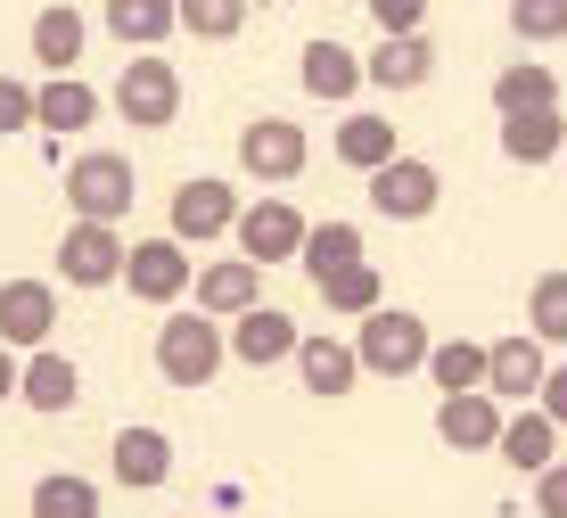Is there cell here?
<instances>
[{"mask_svg":"<svg viewBox=\"0 0 567 518\" xmlns=\"http://www.w3.org/2000/svg\"><path fill=\"white\" fill-rule=\"evenodd\" d=\"M305 91L312 99H354L362 91V58L346 42H305Z\"/></svg>","mask_w":567,"mask_h":518,"instance_id":"obj_24","label":"cell"},{"mask_svg":"<svg viewBox=\"0 0 567 518\" xmlns=\"http://www.w3.org/2000/svg\"><path fill=\"white\" fill-rule=\"evenodd\" d=\"M494 453H502V461H511V469H535V477H543V469L559 461V428L543 420L535 404H526L518 420H502V445H494Z\"/></svg>","mask_w":567,"mask_h":518,"instance_id":"obj_19","label":"cell"},{"mask_svg":"<svg viewBox=\"0 0 567 518\" xmlns=\"http://www.w3.org/2000/svg\"><path fill=\"white\" fill-rule=\"evenodd\" d=\"M124 288L141 296V305H173V296L189 288V247H173V238H132L124 247Z\"/></svg>","mask_w":567,"mask_h":518,"instance_id":"obj_9","label":"cell"},{"mask_svg":"<svg viewBox=\"0 0 567 518\" xmlns=\"http://www.w3.org/2000/svg\"><path fill=\"white\" fill-rule=\"evenodd\" d=\"M370 17H379V42H395V33H420L427 0H370Z\"/></svg>","mask_w":567,"mask_h":518,"instance_id":"obj_35","label":"cell"},{"mask_svg":"<svg viewBox=\"0 0 567 518\" xmlns=\"http://www.w3.org/2000/svg\"><path fill=\"white\" fill-rule=\"evenodd\" d=\"M526 337H535V346H567V272H543L535 281V296H526Z\"/></svg>","mask_w":567,"mask_h":518,"instance_id":"obj_32","label":"cell"},{"mask_svg":"<svg viewBox=\"0 0 567 518\" xmlns=\"http://www.w3.org/2000/svg\"><path fill=\"white\" fill-rule=\"evenodd\" d=\"M354 363L379 370V378L420 370V363H427V322H420V313H403V305H379V313L362 322V337H354Z\"/></svg>","mask_w":567,"mask_h":518,"instance_id":"obj_4","label":"cell"},{"mask_svg":"<svg viewBox=\"0 0 567 518\" xmlns=\"http://www.w3.org/2000/svg\"><path fill=\"white\" fill-rule=\"evenodd\" d=\"M518 42H567V0H511Z\"/></svg>","mask_w":567,"mask_h":518,"instance_id":"obj_34","label":"cell"},{"mask_svg":"<svg viewBox=\"0 0 567 518\" xmlns=\"http://www.w3.org/2000/svg\"><path fill=\"white\" fill-rule=\"evenodd\" d=\"M17 370H25V363H17V354L0 346V404H9V395H17Z\"/></svg>","mask_w":567,"mask_h":518,"instance_id":"obj_39","label":"cell"},{"mask_svg":"<svg viewBox=\"0 0 567 518\" xmlns=\"http://www.w3.org/2000/svg\"><path fill=\"white\" fill-rule=\"evenodd\" d=\"M50 329H58V288L50 281H0V346H33L42 354L50 346Z\"/></svg>","mask_w":567,"mask_h":518,"instance_id":"obj_10","label":"cell"},{"mask_svg":"<svg viewBox=\"0 0 567 518\" xmlns=\"http://www.w3.org/2000/svg\"><path fill=\"white\" fill-rule=\"evenodd\" d=\"M297 370H305V387H312V395H346V387L362 378L354 346H338V337H305V346H297Z\"/></svg>","mask_w":567,"mask_h":518,"instance_id":"obj_25","label":"cell"},{"mask_svg":"<svg viewBox=\"0 0 567 518\" xmlns=\"http://www.w3.org/2000/svg\"><path fill=\"white\" fill-rule=\"evenodd\" d=\"M535 412H543V420H551V428H567V363H559L551 378H543V395H535Z\"/></svg>","mask_w":567,"mask_h":518,"instance_id":"obj_38","label":"cell"},{"mask_svg":"<svg viewBox=\"0 0 567 518\" xmlns=\"http://www.w3.org/2000/svg\"><path fill=\"white\" fill-rule=\"evenodd\" d=\"M17 395H25L33 412H74V395H83V378H74V363L58 346H42L25 370H17Z\"/></svg>","mask_w":567,"mask_h":518,"instance_id":"obj_18","label":"cell"},{"mask_svg":"<svg viewBox=\"0 0 567 518\" xmlns=\"http://www.w3.org/2000/svg\"><path fill=\"white\" fill-rule=\"evenodd\" d=\"M395 124L386 115H346L338 124V165H354V173H379V165H395Z\"/></svg>","mask_w":567,"mask_h":518,"instance_id":"obj_21","label":"cell"},{"mask_svg":"<svg viewBox=\"0 0 567 518\" xmlns=\"http://www.w3.org/2000/svg\"><path fill=\"white\" fill-rule=\"evenodd\" d=\"M559 99V83H551V67H535V58H518V67H502L494 74V108H502V124L511 115H543Z\"/></svg>","mask_w":567,"mask_h":518,"instance_id":"obj_22","label":"cell"},{"mask_svg":"<svg viewBox=\"0 0 567 518\" xmlns=\"http://www.w3.org/2000/svg\"><path fill=\"white\" fill-rule=\"evenodd\" d=\"M436 197H444V182H436L427 156H395V165L370 173V206H379L386 223H420V214H436Z\"/></svg>","mask_w":567,"mask_h":518,"instance_id":"obj_7","label":"cell"},{"mask_svg":"<svg viewBox=\"0 0 567 518\" xmlns=\"http://www.w3.org/2000/svg\"><path fill=\"white\" fill-rule=\"evenodd\" d=\"M173 26L198 33V42H230L247 26V0H173Z\"/></svg>","mask_w":567,"mask_h":518,"instance_id":"obj_31","label":"cell"},{"mask_svg":"<svg viewBox=\"0 0 567 518\" xmlns=\"http://www.w3.org/2000/svg\"><path fill=\"white\" fill-rule=\"evenodd\" d=\"M230 354H239L247 370H271V363H297V346H305V329L288 322L280 305H256V313H239L230 322V337H223Z\"/></svg>","mask_w":567,"mask_h":518,"instance_id":"obj_12","label":"cell"},{"mask_svg":"<svg viewBox=\"0 0 567 518\" xmlns=\"http://www.w3.org/2000/svg\"><path fill=\"white\" fill-rule=\"evenodd\" d=\"M321 305H329V313H354V322H370V313H379V272H370V264L329 272V281H321Z\"/></svg>","mask_w":567,"mask_h":518,"instance_id":"obj_33","label":"cell"},{"mask_svg":"<svg viewBox=\"0 0 567 518\" xmlns=\"http://www.w3.org/2000/svg\"><path fill=\"white\" fill-rule=\"evenodd\" d=\"M107 33L124 50H156L173 33V0H107Z\"/></svg>","mask_w":567,"mask_h":518,"instance_id":"obj_27","label":"cell"},{"mask_svg":"<svg viewBox=\"0 0 567 518\" xmlns=\"http://www.w3.org/2000/svg\"><path fill=\"white\" fill-rule=\"evenodd\" d=\"M420 370L444 387V404H453V395H485V346H468V337H453V346H427Z\"/></svg>","mask_w":567,"mask_h":518,"instance_id":"obj_26","label":"cell"},{"mask_svg":"<svg viewBox=\"0 0 567 518\" xmlns=\"http://www.w3.org/2000/svg\"><path fill=\"white\" fill-rule=\"evenodd\" d=\"M436 436L453 453H494L502 445V404L494 395H453V404H436Z\"/></svg>","mask_w":567,"mask_h":518,"instance_id":"obj_17","label":"cell"},{"mask_svg":"<svg viewBox=\"0 0 567 518\" xmlns=\"http://www.w3.org/2000/svg\"><path fill=\"white\" fill-rule=\"evenodd\" d=\"M223 322H206V313H173L165 329H156V370H165V387H214V370H223Z\"/></svg>","mask_w":567,"mask_h":518,"instance_id":"obj_2","label":"cell"},{"mask_svg":"<svg viewBox=\"0 0 567 518\" xmlns=\"http://www.w3.org/2000/svg\"><path fill=\"white\" fill-rule=\"evenodd\" d=\"M25 124H33V91L0 74V132H25Z\"/></svg>","mask_w":567,"mask_h":518,"instance_id":"obj_37","label":"cell"},{"mask_svg":"<svg viewBox=\"0 0 567 518\" xmlns=\"http://www.w3.org/2000/svg\"><path fill=\"white\" fill-rule=\"evenodd\" d=\"M132 197H141V182H132V156H115V149H91V156H74L66 165V206H74V223H124L132 214Z\"/></svg>","mask_w":567,"mask_h":518,"instance_id":"obj_1","label":"cell"},{"mask_svg":"<svg viewBox=\"0 0 567 518\" xmlns=\"http://www.w3.org/2000/svg\"><path fill=\"white\" fill-rule=\"evenodd\" d=\"M297 264L312 272V288H321L329 272L362 264V231H354V223H312V231H305V255H297Z\"/></svg>","mask_w":567,"mask_h":518,"instance_id":"obj_28","label":"cell"},{"mask_svg":"<svg viewBox=\"0 0 567 518\" xmlns=\"http://www.w3.org/2000/svg\"><path fill=\"white\" fill-rule=\"evenodd\" d=\"M247 9H271V0H247Z\"/></svg>","mask_w":567,"mask_h":518,"instance_id":"obj_40","label":"cell"},{"mask_svg":"<svg viewBox=\"0 0 567 518\" xmlns=\"http://www.w3.org/2000/svg\"><path fill=\"white\" fill-rule=\"evenodd\" d=\"M230 231H239V255H247V264H288V255H305V214L297 206H288V197H264V206H239V223H230Z\"/></svg>","mask_w":567,"mask_h":518,"instance_id":"obj_5","label":"cell"},{"mask_svg":"<svg viewBox=\"0 0 567 518\" xmlns=\"http://www.w3.org/2000/svg\"><path fill=\"white\" fill-rule=\"evenodd\" d=\"M239 165L256 173V182H297L305 173V132L288 124V115H256V124L239 132Z\"/></svg>","mask_w":567,"mask_h":518,"instance_id":"obj_11","label":"cell"},{"mask_svg":"<svg viewBox=\"0 0 567 518\" xmlns=\"http://www.w3.org/2000/svg\"><path fill=\"white\" fill-rule=\"evenodd\" d=\"M115 115H124L132 132H165L173 115H182V74H173L165 58H124V74H115Z\"/></svg>","mask_w":567,"mask_h":518,"instance_id":"obj_3","label":"cell"},{"mask_svg":"<svg viewBox=\"0 0 567 518\" xmlns=\"http://www.w3.org/2000/svg\"><path fill=\"white\" fill-rule=\"evenodd\" d=\"M535 518H567V461H551L535 477Z\"/></svg>","mask_w":567,"mask_h":518,"instance_id":"obj_36","label":"cell"},{"mask_svg":"<svg viewBox=\"0 0 567 518\" xmlns=\"http://www.w3.org/2000/svg\"><path fill=\"white\" fill-rule=\"evenodd\" d=\"M230 223H239V190H230V182H214V173H198V182H182V190H173V247H189V238H198V247H206V238H223Z\"/></svg>","mask_w":567,"mask_h":518,"instance_id":"obj_6","label":"cell"},{"mask_svg":"<svg viewBox=\"0 0 567 518\" xmlns=\"http://www.w3.org/2000/svg\"><path fill=\"white\" fill-rule=\"evenodd\" d=\"M559 149H567L559 108H543V115H511V124H502V156H511V165H551Z\"/></svg>","mask_w":567,"mask_h":518,"instance_id":"obj_23","label":"cell"},{"mask_svg":"<svg viewBox=\"0 0 567 518\" xmlns=\"http://www.w3.org/2000/svg\"><path fill=\"white\" fill-rule=\"evenodd\" d=\"M33 58H42L50 74H74V58H83V17L74 9H42L33 17Z\"/></svg>","mask_w":567,"mask_h":518,"instance_id":"obj_29","label":"cell"},{"mask_svg":"<svg viewBox=\"0 0 567 518\" xmlns=\"http://www.w3.org/2000/svg\"><path fill=\"white\" fill-rule=\"evenodd\" d=\"M33 518H100V486L74 477V469H50L33 486Z\"/></svg>","mask_w":567,"mask_h":518,"instance_id":"obj_30","label":"cell"},{"mask_svg":"<svg viewBox=\"0 0 567 518\" xmlns=\"http://www.w3.org/2000/svg\"><path fill=\"white\" fill-rule=\"evenodd\" d=\"M264 305V272L247 264V255H223V264L198 272V313L206 322H239V313Z\"/></svg>","mask_w":567,"mask_h":518,"instance_id":"obj_13","label":"cell"},{"mask_svg":"<svg viewBox=\"0 0 567 518\" xmlns=\"http://www.w3.org/2000/svg\"><path fill=\"white\" fill-rule=\"evenodd\" d=\"M58 272H66V288H107V281H124V231L74 223L66 238H58Z\"/></svg>","mask_w":567,"mask_h":518,"instance_id":"obj_8","label":"cell"},{"mask_svg":"<svg viewBox=\"0 0 567 518\" xmlns=\"http://www.w3.org/2000/svg\"><path fill=\"white\" fill-rule=\"evenodd\" d=\"M91 115H100V91L83 74H58V83L33 91V124H50V132H83Z\"/></svg>","mask_w":567,"mask_h":518,"instance_id":"obj_20","label":"cell"},{"mask_svg":"<svg viewBox=\"0 0 567 518\" xmlns=\"http://www.w3.org/2000/svg\"><path fill=\"white\" fill-rule=\"evenodd\" d=\"M165 477H173V436L165 428H124V436H115V486L156 494Z\"/></svg>","mask_w":567,"mask_h":518,"instance_id":"obj_15","label":"cell"},{"mask_svg":"<svg viewBox=\"0 0 567 518\" xmlns=\"http://www.w3.org/2000/svg\"><path fill=\"white\" fill-rule=\"evenodd\" d=\"M543 378H551V363H543V346L535 337H502V346H485V395H518V404H535L543 395Z\"/></svg>","mask_w":567,"mask_h":518,"instance_id":"obj_14","label":"cell"},{"mask_svg":"<svg viewBox=\"0 0 567 518\" xmlns=\"http://www.w3.org/2000/svg\"><path fill=\"white\" fill-rule=\"evenodd\" d=\"M427 74H436V42H427V33H395V42L370 50L362 83H379V91H420Z\"/></svg>","mask_w":567,"mask_h":518,"instance_id":"obj_16","label":"cell"}]
</instances>
